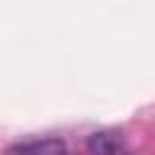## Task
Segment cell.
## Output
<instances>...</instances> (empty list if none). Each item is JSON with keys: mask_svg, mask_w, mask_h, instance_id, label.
<instances>
[{"mask_svg": "<svg viewBox=\"0 0 155 155\" xmlns=\"http://www.w3.org/2000/svg\"><path fill=\"white\" fill-rule=\"evenodd\" d=\"M10 153H65V143L58 138H44V140H27L10 145Z\"/></svg>", "mask_w": 155, "mask_h": 155, "instance_id": "obj_1", "label": "cell"}, {"mask_svg": "<svg viewBox=\"0 0 155 155\" xmlns=\"http://www.w3.org/2000/svg\"><path fill=\"white\" fill-rule=\"evenodd\" d=\"M87 148H90L92 153H116V150H121L124 145H121V140H119L114 133H94V136H90Z\"/></svg>", "mask_w": 155, "mask_h": 155, "instance_id": "obj_2", "label": "cell"}]
</instances>
